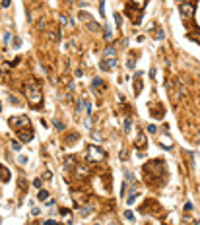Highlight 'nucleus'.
<instances>
[{
  "label": "nucleus",
  "instance_id": "1",
  "mask_svg": "<svg viewBox=\"0 0 200 225\" xmlns=\"http://www.w3.org/2000/svg\"><path fill=\"white\" fill-rule=\"evenodd\" d=\"M23 93H25V99H27L29 107H33V109H39L41 107V103H43V91H41L39 83H35V82L25 83Z\"/></svg>",
  "mask_w": 200,
  "mask_h": 225
},
{
  "label": "nucleus",
  "instance_id": "2",
  "mask_svg": "<svg viewBox=\"0 0 200 225\" xmlns=\"http://www.w3.org/2000/svg\"><path fill=\"white\" fill-rule=\"evenodd\" d=\"M105 157H107V153H105L103 148H99V146H95V144H89L88 146L86 159L89 161V163H101V161H105Z\"/></svg>",
  "mask_w": 200,
  "mask_h": 225
},
{
  "label": "nucleus",
  "instance_id": "3",
  "mask_svg": "<svg viewBox=\"0 0 200 225\" xmlns=\"http://www.w3.org/2000/svg\"><path fill=\"white\" fill-rule=\"evenodd\" d=\"M8 124H10V128H14L16 132H18V130L29 128L31 126V120H29V117H25V114H18V117H10Z\"/></svg>",
  "mask_w": 200,
  "mask_h": 225
},
{
  "label": "nucleus",
  "instance_id": "4",
  "mask_svg": "<svg viewBox=\"0 0 200 225\" xmlns=\"http://www.w3.org/2000/svg\"><path fill=\"white\" fill-rule=\"evenodd\" d=\"M179 12H181V16H183L185 22H191V19L194 18V6L191 2H181V4H179Z\"/></svg>",
  "mask_w": 200,
  "mask_h": 225
},
{
  "label": "nucleus",
  "instance_id": "5",
  "mask_svg": "<svg viewBox=\"0 0 200 225\" xmlns=\"http://www.w3.org/2000/svg\"><path fill=\"white\" fill-rule=\"evenodd\" d=\"M16 134H18V140H20V142H23V144H27V142H31V140L35 138V130L31 128V126L29 128H23V130H18Z\"/></svg>",
  "mask_w": 200,
  "mask_h": 225
},
{
  "label": "nucleus",
  "instance_id": "6",
  "mask_svg": "<svg viewBox=\"0 0 200 225\" xmlns=\"http://www.w3.org/2000/svg\"><path fill=\"white\" fill-rule=\"evenodd\" d=\"M117 64H119L117 56H103V60H101V70H115Z\"/></svg>",
  "mask_w": 200,
  "mask_h": 225
},
{
  "label": "nucleus",
  "instance_id": "7",
  "mask_svg": "<svg viewBox=\"0 0 200 225\" xmlns=\"http://www.w3.org/2000/svg\"><path fill=\"white\" fill-rule=\"evenodd\" d=\"M146 8V0H126V10H142Z\"/></svg>",
  "mask_w": 200,
  "mask_h": 225
},
{
  "label": "nucleus",
  "instance_id": "8",
  "mask_svg": "<svg viewBox=\"0 0 200 225\" xmlns=\"http://www.w3.org/2000/svg\"><path fill=\"white\" fill-rule=\"evenodd\" d=\"M91 87H93V91L103 93L105 90H107V83H105L101 78H93V80H91Z\"/></svg>",
  "mask_w": 200,
  "mask_h": 225
},
{
  "label": "nucleus",
  "instance_id": "9",
  "mask_svg": "<svg viewBox=\"0 0 200 225\" xmlns=\"http://www.w3.org/2000/svg\"><path fill=\"white\" fill-rule=\"evenodd\" d=\"M142 72H138V74L134 76V95H140L142 93Z\"/></svg>",
  "mask_w": 200,
  "mask_h": 225
},
{
  "label": "nucleus",
  "instance_id": "10",
  "mask_svg": "<svg viewBox=\"0 0 200 225\" xmlns=\"http://www.w3.org/2000/svg\"><path fill=\"white\" fill-rule=\"evenodd\" d=\"M74 173L80 177V179H86V177L89 175V169H88L86 165H76V167H74Z\"/></svg>",
  "mask_w": 200,
  "mask_h": 225
},
{
  "label": "nucleus",
  "instance_id": "11",
  "mask_svg": "<svg viewBox=\"0 0 200 225\" xmlns=\"http://www.w3.org/2000/svg\"><path fill=\"white\" fill-rule=\"evenodd\" d=\"M0 179H2V182H8L10 181V171L4 165H0Z\"/></svg>",
  "mask_w": 200,
  "mask_h": 225
},
{
  "label": "nucleus",
  "instance_id": "12",
  "mask_svg": "<svg viewBox=\"0 0 200 225\" xmlns=\"http://www.w3.org/2000/svg\"><path fill=\"white\" fill-rule=\"evenodd\" d=\"M88 29L93 31V33H101V25H99L97 22H93V19H91V22H88Z\"/></svg>",
  "mask_w": 200,
  "mask_h": 225
},
{
  "label": "nucleus",
  "instance_id": "13",
  "mask_svg": "<svg viewBox=\"0 0 200 225\" xmlns=\"http://www.w3.org/2000/svg\"><path fill=\"white\" fill-rule=\"evenodd\" d=\"M136 148H140V149L146 148V136L144 134H138V138H136Z\"/></svg>",
  "mask_w": 200,
  "mask_h": 225
},
{
  "label": "nucleus",
  "instance_id": "14",
  "mask_svg": "<svg viewBox=\"0 0 200 225\" xmlns=\"http://www.w3.org/2000/svg\"><path fill=\"white\" fill-rule=\"evenodd\" d=\"M37 198H39L41 202L49 200V190H45V188H41V190H39V194H37Z\"/></svg>",
  "mask_w": 200,
  "mask_h": 225
},
{
  "label": "nucleus",
  "instance_id": "15",
  "mask_svg": "<svg viewBox=\"0 0 200 225\" xmlns=\"http://www.w3.org/2000/svg\"><path fill=\"white\" fill-rule=\"evenodd\" d=\"M188 39L196 41V43H200V31H192V33H188Z\"/></svg>",
  "mask_w": 200,
  "mask_h": 225
},
{
  "label": "nucleus",
  "instance_id": "16",
  "mask_svg": "<svg viewBox=\"0 0 200 225\" xmlns=\"http://www.w3.org/2000/svg\"><path fill=\"white\" fill-rule=\"evenodd\" d=\"M103 33H105L103 37L107 39V41H111V39H113V31H111V27H105V29H103Z\"/></svg>",
  "mask_w": 200,
  "mask_h": 225
},
{
  "label": "nucleus",
  "instance_id": "17",
  "mask_svg": "<svg viewBox=\"0 0 200 225\" xmlns=\"http://www.w3.org/2000/svg\"><path fill=\"white\" fill-rule=\"evenodd\" d=\"M123 124H124V132H130V126H132V120H130V117H126Z\"/></svg>",
  "mask_w": 200,
  "mask_h": 225
},
{
  "label": "nucleus",
  "instance_id": "18",
  "mask_svg": "<svg viewBox=\"0 0 200 225\" xmlns=\"http://www.w3.org/2000/svg\"><path fill=\"white\" fill-rule=\"evenodd\" d=\"M76 140H78V134H70L64 142H66V146H72V142H76Z\"/></svg>",
  "mask_w": 200,
  "mask_h": 225
},
{
  "label": "nucleus",
  "instance_id": "19",
  "mask_svg": "<svg viewBox=\"0 0 200 225\" xmlns=\"http://www.w3.org/2000/svg\"><path fill=\"white\" fill-rule=\"evenodd\" d=\"M115 23H117V27H123V18L119 12H115Z\"/></svg>",
  "mask_w": 200,
  "mask_h": 225
},
{
  "label": "nucleus",
  "instance_id": "20",
  "mask_svg": "<svg viewBox=\"0 0 200 225\" xmlns=\"http://www.w3.org/2000/svg\"><path fill=\"white\" fill-rule=\"evenodd\" d=\"M12 149H14V151H20V149H22V142H20V140L12 142Z\"/></svg>",
  "mask_w": 200,
  "mask_h": 225
},
{
  "label": "nucleus",
  "instance_id": "21",
  "mask_svg": "<svg viewBox=\"0 0 200 225\" xmlns=\"http://www.w3.org/2000/svg\"><path fill=\"white\" fill-rule=\"evenodd\" d=\"M146 130H148V134H157V126H155V124H150V126H146Z\"/></svg>",
  "mask_w": 200,
  "mask_h": 225
},
{
  "label": "nucleus",
  "instance_id": "22",
  "mask_svg": "<svg viewBox=\"0 0 200 225\" xmlns=\"http://www.w3.org/2000/svg\"><path fill=\"white\" fill-rule=\"evenodd\" d=\"M52 124H55V128H56V130H64V124H62L60 120H56V118H55V120H52Z\"/></svg>",
  "mask_w": 200,
  "mask_h": 225
},
{
  "label": "nucleus",
  "instance_id": "23",
  "mask_svg": "<svg viewBox=\"0 0 200 225\" xmlns=\"http://www.w3.org/2000/svg\"><path fill=\"white\" fill-rule=\"evenodd\" d=\"M18 163L22 165V167H23V165H27V157H25V155H20V157H18Z\"/></svg>",
  "mask_w": 200,
  "mask_h": 225
},
{
  "label": "nucleus",
  "instance_id": "24",
  "mask_svg": "<svg viewBox=\"0 0 200 225\" xmlns=\"http://www.w3.org/2000/svg\"><path fill=\"white\" fill-rule=\"evenodd\" d=\"M124 217H126V219H128V221H132V219H134V213H132V212H128V210H126V212H124Z\"/></svg>",
  "mask_w": 200,
  "mask_h": 225
},
{
  "label": "nucleus",
  "instance_id": "25",
  "mask_svg": "<svg viewBox=\"0 0 200 225\" xmlns=\"http://www.w3.org/2000/svg\"><path fill=\"white\" fill-rule=\"evenodd\" d=\"M59 19H60V23H62V25H70V22H68V18H66V16H60Z\"/></svg>",
  "mask_w": 200,
  "mask_h": 225
},
{
  "label": "nucleus",
  "instance_id": "26",
  "mask_svg": "<svg viewBox=\"0 0 200 225\" xmlns=\"http://www.w3.org/2000/svg\"><path fill=\"white\" fill-rule=\"evenodd\" d=\"M33 186H35V188H41V186H43V181H41V179H35V181H33Z\"/></svg>",
  "mask_w": 200,
  "mask_h": 225
},
{
  "label": "nucleus",
  "instance_id": "27",
  "mask_svg": "<svg viewBox=\"0 0 200 225\" xmlns=\"http://www.w3.org/2000/svg\"><path fill=\"white\" fill-rule=\"evenodd\" d=\"M136 194H138V192H136V190H132V194L128 196V204H132V202L136 200Z\"/></svg>",
  "mask_w": 200,
  "mask_h": 225
},
{
  "label": "nucleus",
  "instance_id": "28",
  "mask_svg": "<svg viewBox=\"0 0 200 225\" xmlns=\"http://www.w3.org/2000/svg\"><path fill=\"white\" fill-rule=\"evenodd\" d=\"M128 68H130V70H134V56H130V58H128Z\"/></svg>",
  "mask_w": 200,
  "mask_h": 225
},
{
  "label": "nucleus",
  "instance_id": "29",
  "mask_svg": "<svg viewBox=\"0 0 200 225\" xmlns=\"http://www.w3.org/2000/svg\"><path fill=\"white\" fill-rule=\"evenodd\" d=\"M126 181H128V182H132V181H134V175H132L130 171H126Z\"/></svg>",
  "mask_w": 200,
  "mask_h": 225
},
{
  "label": "nucleus",
  "instance_id": "30",
  "mask_svg": "<svg viewBox=\"0 0 200 225\" xmlns=\"http://www.w3.org/2000/svg\"><path fill=\"white\" fill-rule=\"evenodd\" d=\"M43 225H59L55 221V219H47V221H43Z\"/></svg>",
  "mask_w": 200,
  "mask_h": 225
},
{
  "label": "nucleus",
  "instance_id": "31",
  "mask_svg": "<svg viewBox=\"0 0 200 225\" xmlns=\"http://www.w3.org/2000/svg\"><path fill=\"white\" fill-rule=\"evenodd\" d=\"M14 47H16V49H18V47H22V39L16 37V39H14Z\"/></svg>",
  "mask_w": 200,
  "mask_h": 225
},
{
  "label": "nucleus",
  "instance_id": "32",
  "mask_svg": "<svg viewBox=\"0 0 200 225\" xmlns=\"http://www.w3.org/2000/svg\"><path fill=\"white\" fill-rule=\"evenodd\" d=\"M51 177H52V173H51V171H45V173H43V179H47V181H49Z\"/></svg>",
  "mask_w": 200,
  "mask_h": 225
},
{
  "label": "nucleus",
  "instance_id": "33",
  "mask_svg": "<svg viewBox=\"0 0 200 225\" xmlns=\"http://www.w3.org/2000/svg\"><path fill=\"white\" fill-rule=\"evenodd\" d=\"M2 8H10V0H2V4H0Z\"/></svg>",
  "mask_w": 200,
  "mask_h": 225
},
{
  "label": "nucleus",
  "instance_id": "34",
  "mask_svg": "<svg viewBox=\"0 0 200 225\" xmlns=\"http://www.w3.org/2000/svg\"><path fill=\"white\" fill-rule=\"evenodd\" d=\"M80 213H82V216H88V213H89V208H82Z\"/></svg>",
  "mask_w": 200,
  "mask_h": 225
},
{
  "label": "nucleus",
  "instance_id": "35",
  "mask_svg": "<svg viewBox=\"0 0 200 225\" xmlns=\"http://www.w3.org/2000/svg\"><path fill=\"white\" fill-rule=\"evenodd\" d=\"M0 111H2V103H0Z\"/></svg>",
  "mask_w": 200,
  "mask_h": 225
},
{
  "label": "nucleus",
  "instance_id": "36",
  "mask_svg": "<svg viewBox=\"0 0 200 225\" xmlns=\"http://www.w3.org/2000/svg\"><path fill=\"white\" fill-rule=\"evenodd\" d=\"M0 74H2V68H0Z\"/></svg>",
  "mask_w": 200,
  "mask_h": 225
}]
</instances>
